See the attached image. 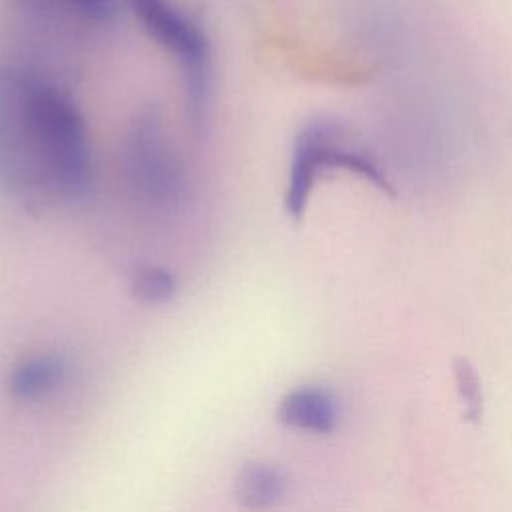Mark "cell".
Here are the masks:
<instances>
[{
	"label": "cell",
	"mask_w": 512,
	"mask_h": 512,
	"mask_svg": "<svg viewBox=\"0 0 512 512\" xmlns=\"http://www.w3.org/2000/svg\"><path fill=\"white\" fill-rule=\"evenodd\" d=\"M92 152L78 106L36 72L0 68V188L26 200L78 198Z\"/></svg>",
	"instance_id": "obj_1"
},
{
	"label": "cell",
	"mask_w": 512,
	"mask_h": 512,
	"mask_svg": "<svg viewBox=\"0 0 512 512\" xmlns=\"http://www.w3.org/2000/svg\"><path fill=\"white\" fill-rule=\"evenodd\" d=\"M120 162L126 188L142 208L168 214L180 204L184 194L182 168L156 106L142 108L130 120Z\"/></svg>",
	"instance_id": "obj_2"
},
{
	"label": "cell",
	"mask_w": 512,
	"mask_h": 512,
	"mask_svg": "<svg viewBox=\"0 0 512 512\" xmlns=\"http://www.w3.org/2000/svg\"><path fill=\"white\" fill-rule=\"evenodd\" d=\"M326 170H348L370 180L384 192H392L380 164L366 150L352 146L338 122L326 118L308 120L298 130L290 154L284 192V206L290 218H302L314 184Z\"/></svg>",
	"instance_id": "obj_3"
},
{
	"label": "cell",
	"mask_w": 512,
	"mask_h": 512,
	"mask_svg": "<svg viewBox=\"0 0 512 512\" xmlns=\"http://www.w3.org/2000/svg\"><path fill=\"white\" fill-rule=\"evenodd\" d=\"M128 2L148 34L178 60L190 122L202 124L210 106V44L206 34L168 0Z\"/></svg>",
	"instance_id": "obj_4"
},
{
	"label": "cell",
	"mask_w": 512,
	"mask_h": 512,
	"mask_svg": "<svg viewBox=\"0 0 512 512\" xmlns=\"http://www.w3.org/2000/svg\"><path fill=\"white\" fill-rule=\"evenodd\" d=\"M278 418L294 430L326 434L332 432L338 422V406L328 390L302 386L280 400Z\"/></svg>",
	"instance_id": "obj_5"
},
{
	"label": "cell",
	"mask_w": 512,
	"mask_h": 512,
	"mask_svg": "<svg viewBox=\"0 0 512 512\" xmlns=\"http://www.w3.org/2000/svg\"><path fill=\"white\" fill-rule=\"evenodd\" d=\"M286 492V480L282 472L270 464L254 462L246 464L234 482V496L246 510L274 508Z\"/></svg>",
	"instance_id": "obj_6"
},
{
	"label": "cell",
	"mask_w": 512,
	"mask_h": 512,
	"mask_svg": "<svg viewBox=\"0 0 512 512\" xmlns=\"http://www.w3.org/2000/svg\"><path fill=\"white\" fill-rule=\"evenodd\" d=\"M66 374V366L56 356H36L18 364L10 378L8 390L18 400H38L56 390Z\"/></svg>",
	"instance_id": "obj_7"
},
{
	"label": "cell",
	"mask_w": 512,
	"mask_h": 512,
	"mask_svg": "<svg viewBox=\"0 0 512 512\" xmlns=\"http://www.w3.org/2000/svg\"><path fill=\"white\" fill-rule=\"evenodd\" d=\"M130 290L144 304H164L174 298L178 280L164 266L140 264L130 276Z\"/></svg>",
	"instance_id": "obj_8"
},
{
	"label": "cell",
	"mask_w": 512,
	"mask_h": 512,
	"mask_svg": "<svg viewBox=\"0 0 512 512\" xmlns=\"http://www.w3.org/2000/svg\"><path fill=\"white\" fill-rule=\"evenodd\" d=\"M454 376L458 394L464 404V414L468 420H478L482 414V388L476 370L464 358H458L454 364Z\"/></svg>",
	"instance_id": "obj_9"
},
{
	"label": "cell",
	"mask_w": 512,
	"mask_h": 512,
	"mask_svg": "<svg viewBox=\"0 0 512 512\" xmlns=\"http://www.w3.org/2000/svg\"><path fill=\"white\" fill-rule=\"evenodd\" d=\"M84 18L96 22H108L116 16V0H64Z\"/></svg>",
	"instance_id": "obj_10"
}]
</instances>
